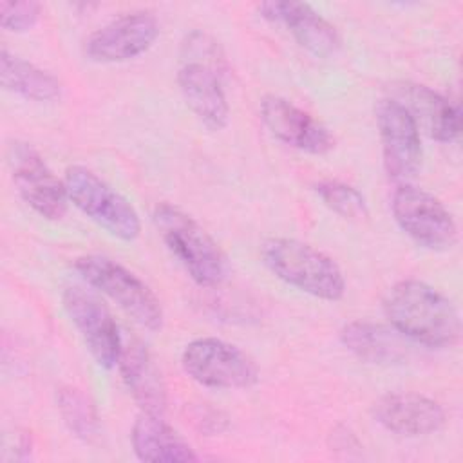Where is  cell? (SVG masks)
Here are the masks:
<instances>
[{"label": "cell", "instance_id": "cell-22", "mask_svg": "<svg viewBox=\"0 0 463 463\" xmlns=\"http://www.w3.org/2000/svg\"><path fill=\"white\" fill-rule=\"evenodd\" d=\"M318 199L336 215L349 221H364L369 217V206L360 190L342 181H320L315 184Z\"/></svg>", "mask_w": 463, "mask_h": 463}, {"label": "cell", "instance_id": "cell-20", "mask_svg": "<svg viewBox=\"0 0 463 463\" xmlns=\"http://www.w3.org/2000/svg\"><path fill=\"white\" fill-rule=\"evenodd\" d=\"M400 333L385 326L354 320L340 329V342L354 356L369 364H398L405 358Z\"/></svg>", "mask_w": 463, "mask_h": 463}, {"label": "cell", "instance_id": "cell-16", "mask_svg": "<svg viewBox=\"0 0 463 463\" xmlns=\"http://www.w3.org/2000/svg\"><path fill=\"white\" fill-rule=\"evenodd\" d=\"M130 443L141 461L192 463L199 459L190 443L161 414L141 411L132 425Z\"/></svg>", "mask_w": 463, "mask_h": 463}, {"label": "cell", "instance_id": "cell-6", "mask_svg": "<svg viewBox=\"0 0 463 463\" xmlns=\"http://www.w3.org/2000/svg\"><path fill=\"white\" fill-rule=\"evenodd\" d=\"M63 183L69 201L112 237L132 242L141 233V219L134 204L92 170L72 165Z\"/></svg>", "mask_w": 463, "mask_h": 463}, {"label": "cell", "instance_id": "cell-18", "mask_svg": "<svg viewBox=\"0 0 463 463\" xmlns=\"http://www.w3.org/2000/svg\"><path fill=\"white\" fill-rule=\"evenodd\" d=\"M416 119L425 125L430 137L439 143H452L459 137L461 118L459 109L449 101L445 96L434 92L425 85L405 83L400 89V98H396Z\"/></svg>", "mask_w": 463, "mask_h": 463}, {"label": "cell", "instance_id": "cell-10", "mask_svg": "<svg viewBox=\"0 0 463 463\" xmlns=\"http://www.w3.org/2000/svg\"><path fill=\"white\" fill-rule=\"evenodd\" d=\"M61 302L94 362L103 369H114L121 358L123 340L109 307L80 286L65 288Z\"/></svg>", "mask_w": 463, "mask_h": 463}, {"label": "cell", "instance_id": "cell-14", "mask_svg": "<svg viewBox=\"0 0 463 463\" xmlns=\"http://www.w3.org/2000/svg\"><path fill=\"white\" fill-rule=\"evenodd\" d=\"M259 14L273 24H282L300 47L317 58H331L342 47L336 27L306 2L269 0L257 5Z\"/></svg>", "mask_w": 463, "mask_h": 463}, {"label": "cell", "instance_id": "cell-11", "mask_svg": "<svg viewBox=\"0 0 463 463\" xmlns=\"http://www.w3.org/2000/svg\"><path fill=\"white\" fill-rule=\"evenodd\" d=\"M374 118L383 168L389 177L407 183L421 166L420 127L396 98H382L374 107Z\"/></svg>", "mask_w": 463, "mask_h": 463}, {"label": "cell", "instance_id": "cell-1", "mask_svg": "<svg viewBox=\"0 0 463 463\" xmlns=\"http://www.w3.org/2000/svg\"><path fill=\"white\" fill-rule=\"evenodd\" d=\"M383 313L402 336L427 347H452L461 336L454 304L427 282L407 279L389 288Z\"/></svg>", "mask_w": 463, "mask_h": 463}, {"label": "cell", "instance_id": "cell-3", "mask_svg": "<svg viewBox=\"0 0 463 463\" xmlns=\"http://www.w3.org/2000/svg\"><path fill=\"white\" fill-rule=\"evenodd\" d=\"M152 221L166 250L197 286L215 288L226 280V255L194 217L170 203H161L154 208Z\"/></svg>", "mask_w": 463, "mask_h": 463}, {"label": "cell", "instance_id": "cell-7", "mask_svg": "<svg viewBox=\"0 0 463 463\" xmlns=\"http://www.w3.org/2000/svg\"><path fill=\"white\" fill-rule=\"evenodd\" d=\"M391 210L402 232L425 250L445 251L458 241V226L452 213L423 188L402 183L392 194Z\"/></svg>", "mask_w": 463, "mask_h": 463}, {"label": "cell", "instance_id": "cell-9", "mask_svg": "<svg viewBox=\"0 0 463 463\" xmlns=\"http://www.w3.org/2000/svg\"><path fill=\"white\" fill-rule=\"evenodd\" d=\"M7 166L13 184L24 203L47 221H60L67 213V188L54 175L40 152L20 139L7 145Z\"/></svg>", "mask_w": 463, "mask_h": 463}, {"label": "cell", "instance_id": "cell-21", "mask_svg": "<svg viewBox=\"0 0 463 463\" xmlns=\"http://www.w3.org/2000/svg\"><path fill=\"white\" fill-rule=\"evenodd\" d=\"M56 407L65 427L78 439L92 443L99 436V416L90 398L72 385H61L56 391Z\"/></svg>", "mask_w": 463, "mask_h": 463}, {"label": "cell", "instance_id": "cell-4", "mask_svg": "<svg viewBox=\"0 0 463 463\" xmlns=\"http://www.w3.org/2000/svg\"><path fill=\"white\" fill-rule=\"evenodd\" d=\"M260 259L277 279L315 298L336 302L345 295V279L338 264L306 242L269 237L260 244Z\"/></svg>", "mask_w": 463, "mask_h": 463}, {"label": "cell", "instance_id": "cell-13", "mask_svg": "<svg viewBox=\"0 0 463 463\" xmlns=\"http://www.w3.org/2000/svg\"><path fill=\"white\" fill-rule=\"evenodd\" d=\"M260 119L273 137L297 150L322 156L335 146L326 125L282 96L269 94L260 99Z\"/></svg>", "mask_w": 463, "mask_h": 463}, {"label": "cell", "instance_id": "cell-12", "mask_svg": "<svg viewBox=\"0 0 463 463\" xmlns=\"http://www.w3.org/2000/svg\"><path fill=\"white\" fill-rule=\"evenodd\" d=\"M159 36V24L148 11L125 13L96 29L85 42V54L98 63H121L146 52Z\"/></svg>", "mask_w": 463, "mask_h": 463}, {"label": "cell", "instance_id": "cell-23", "mask_svg": "<svg viewBox=\"0 0 463 463\" xmlns=\"http://www.w3.org/2000/svg\"><path fill=\"white\" fill-rule=\"evenodd\" d=\"M42 16V4L38 2H0V25L9 33H25L33 29Z\"/></svg>", "mask_w": 463, "mask_h": 463}, {"label": "cell", "instance_id": "cell-2", "mask_svg": "<svg viewBox=\"0 0 463 463\" xmlns=\"http://www.w3.org/2000/svg\"><path fill=\"white\" fill-rule=\"evenodd\" d=\"M226 58L219 42L204 31H190L179 49L177 85L194 116L210 130H221L230 119L224 92Z\"/></svg>", "mask_w": 463, "mask_h": 463}, {"label": "cell", "instance_id": "cell-17", "mask_svg": "<svg viewBox=\"0 0 463 463\" xmlns=\"http://www.w3.org/2000/svg\"><path fill=\"white\" fill-rule=\"evenodd\" d=\"M118 367L141 411L163 416L166 409V387L146 345L137 340L123 345Z\"/></svg>", "mask_w": 463, "mask_h": 463}, {"label": "cell", "instance_id": "cell-15", "mask_svg": "<svg viewBox=\"0 0 463 463\" xmlns=\"http://www.w3.org/2000/svg\"><path fill=\"white\" fill-rule=\"evenodd\" d=\"M371 412L385 430L407 438L434 434L447 421L441 403L420 392H387L373 403Z\"/></svg>", "mask_w": 463, "mask_h": 463}, {"label": "cell", "instance_id": "cell-5", "mask_svg": "<svg viewBox=\"0 0 463 463\" xmlns=\"http://www.w3.org/2000/svg\"><path fill=\"white\" fill-rule=\"evenodd\" d=\"M81 279L118 304L136 324L148 331L163 327V307L154 291L130 269L105 255H81L74 260Z\"/></svg>", "mask_w": 463, "mask_h": 463}, {"label": "cell", "instance_id": "cell-8", "mask_svg": "<svg viewBox=\"0 0 463 463\" xmlns=\"http://www.w3.org/2000/svg\"><path fill=\"white\" fill-rule=\"evenodd\" d=\"M181 365L194 382L210 389H248L259 380L255 362L242 349L213 336L188 342Z\"/></svg>", "mask_w": 463, "mask_h": 463}, {"label": "cell", "instance_id": "cell-19", "mask_svg": "<svg viewBox=\"0 0 463 463\" xmlns=\"http://www.w3.org/2000/svg\"><path fill=\"white\" fill-rule=\"evenodd\" d=\"M0 83L7 92L36 103L56 101L63 92L61 81L54 74L5 47L0 51Z\"/></svg>", "mask_w": 463, "mask_h": 463}]
</instances>
